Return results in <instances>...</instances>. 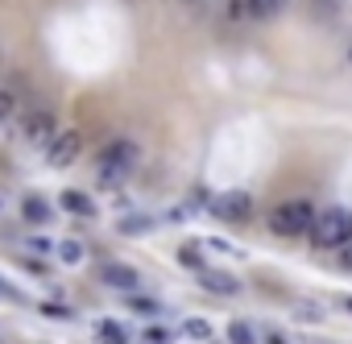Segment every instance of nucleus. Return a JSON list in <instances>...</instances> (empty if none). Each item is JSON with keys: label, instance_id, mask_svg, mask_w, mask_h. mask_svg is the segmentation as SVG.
<instances>
[{"label": "nucleus", "instance_id": "nucleus-11", "mask_svg": "<svg viewBox=\"0 0 352 344\" xmlns=\"http://www.w3.org/2000/svg\"><path fill=\"white\" fill-rule=\"evenodd\" d=\"M21 216H25V224H50V204L38 200V195H25L21 200Z\"/></svg>", "mask_w": 352, "mask_h": 344}, {"label": "nucleus", "instance_id": "nucleus-7", "mask_svg": "<svg viewBox=\"0 0 352 344\" xmlns=\"http://www.w3.org/2000/svg\"><path fill=\"white\" fill-rule=\"evenodd\" d=\"M100 278H104L108 286H116V290H137V286H141L137 270H129V266H120V261H104V266H100Z\"/></svg>", "mask_w": 352, "mask_h": 344}, {"label": "nucleus", "instance_id": "nucleus-15", "mask_svg": "<svg viewBox=\"0 0 352 344\" xmlns=\"http://www.w3.org/2000/svg\"><path fill=\"white\" fill-rule=\"evenodd\" d=\"M54 253H58V261L79 266V261H83V241H58V245H54Z\"/></svg>", "mask_w": 352, "mask_h": 344}, {"label": "nucleus", "instance_id": "nucleus-4", "mask_svg": "<svg viewBox=\"0 0 352 344\" xmlns=\"http://www.w3.org/2000/svg\"><path fill=\"white\" fill-rule=\"evenodd\" d=\"M21 137H25L30 145H50V141L58 137V120H54V112H46V108L25 112V116H21Z\"/></svg>", "mask_w": 352, "mask_h": 344}, {"label": "nucleus", "instance_id": "nucleus-18", "mask_svg": "<svg viewBox=\"0 0 352 344\" xmlns=\"http://www.w3.org/2000/svg\"><path fill=\"white\" fill-rule=\"evenodd\" d=\"M183 332H187L191 340H212V323H208V319H187Z\"/></svg>", "mask_w": 352, "mask_h": 344}, {"label": "nucleus", "instance_id": "nucleus-16", "mask_svg": "<svg viewBox=\"0 0 352 344\" xmlns=\"http://www.w3.org/2000/svg\"><path fill=\"white\" fill-rule=\"evenodd\" d=\"M116 228H120L124 237H141V233H149V228H153V220H149V216H124Z\"/></svg>", "mask_w": 352, "mask_h": 344}, {"label": "nucleus", "instance_id": "nucleus-22", "mask_svg": "<svg viewBox=\"0 0 352 344\" xmlns=\"http://www.w3.org/2000/svg\"><path fill=\"white\" fill-rule=\"evenodd\" d=\"M344 266H348V270H352V249H344Z\"/></svg>", "mask_w": 352, "mask_h": 344}, {"label": "nucleus", "instance_id": "nucleus-21", "mask_svg": "<svg viewBox=\"0 0 352 344\" xmlns=\"http://www.w3.org/2000/svg\"><path fill=\"white\" fill-rule=\"evenodd\" d=\"M265 344H286V340L282 336H265Z\"/></svg>", "mask_w": 352, "mask_h": 344}, {"label": "nucleus", "instance_id": "nucleus-10", "mask_svg": "<svg viewBox=\"0 0 352 344\" xmlns=\"http://www.w3.org/2000/svg\"><path fill=\"white\" fill-rule=\"evenodd\" d=\"M63 208H67L71 216H83V220H91V216H96L91 195H83V191H63Z\"/></svg>", "mask_w": 352, "mask_h": 344}, {"label": "nucleus", "instance_id": "nucleus-8", "mask_svg": "<svg viewBox=\"0 0 352 344\" xmlns=\"http://www.w3.org/2000/svg\"><path fill=\"white\" fill-rule=\"evenodd\" d=\"M199 286L204 290H212V294H241V282L232 278V274H224V270H199Z\"/></svg>", "mask_w": 352, "mask_h": 344}, {"label": "nucleus", "instance_id": "nucleus-1", "mask_svg": "<svg viewBox=\"0 0 352 344\" xmlns=\"http://www.w3.org/2000/svg\"><path fill=\"white\" fill-rule=\"evenodd\" d=\"M319 249H344L348 241H352V212L348 208H323V212H315V224H311V233H307Z\"/></svg>", "mask_w": 352, "mask_h": 344}, {"label": "nucleus", "instance_id": "nucleus-23", "mask_svg": "<svg viewBox=\"0 0 352 344\" xmlns=\"http://www.w3.org/2000/svg\"><path fill=\"white\" fill-rule=\"evenodd\" d=\"M191 5H212V0H191Z\"/></svg>", "mask_w": 352, "mask_h": 344}, {"label": "nucleus", "instance_id": "nucleus-3", "mask_svg": "<svg viewBox=\"0 0 352 344\" xmlns=\"http://www.w3.org/2000/svg\"><path fill=\"white\" fill-rule=\"evenodd\" d=\"M311 224H315V208L307 200H290L270 212V233H278V237H302V233H311Z\"/></svg>", "mask_w": 352, "mask_h": 344}, {"label": "nucleus", "instance_id": "nucleus-2", "mask_svg": "<svg viewBox=\"0 0 352 344\" xmlns=\"http://www.w3.org/2000/svg\"><path fill=\"white\" fill-rule=\"evenodd\" d=\"M137 158H141V149L129 141V137H116V141H108L104 149H100V183H120L124 175H133L137 170Z\"/></svg>", "mask_w": 352, "mask_h": 344}, {"label": "nucleus", "instance_id": "nucleus-13", "mask_svg": "<svg viewBox=\"0 0 352 344\" xmlns=\"http://www.w3.org/2000/svg\"><path fill=\"white\" fill-rule=\"evenodd\" d=\"M179 261L199 274V270H204V241H187V245L179 249Z\"/></svg>", "mask_w": 352, "mask_h": 344}, {"label": "nucleus", "instance_id": "nucleus-12", "mask_svg": "<svg viewBox=\"0 0 352 344\" xmlns=\"http://www.w3.org/2000/svg\"><path fill=\"white\" fill-rule=\"evenodd\" d=\"M96 340L100 344H129V336H124V327L116 319H100L96 323Z\"/></svg>", "mask_w": 352, "mask_h": 344}, {"label": "nucleus", "instance_id": "nucleus-25", "mask_svg": "<svg viewBox=\"0 0 352 344\" xmlns=\"http://www.w3.org/2000/svg\"><path fill=\"white\" fill-rule=\"evenodd\" d=\"M348 307H352V303H348Z\"/></svg>", "mask_w": 352, "mask_h": 344}, {"label": "nucleus", "instance_id": "nucleus-9", "mask_svg": "<svg viewBox=\"0 0 352 344\" xmlns=\"http://www.w3.org/2000/svg\"><path fill=\"white\" fill-rule=\"evenodd\" d=\"M241 9L249 21H270V17H282L290 9V0H241Z\"/></svg>", "mask_w": 352, "mask_h": 344}, {"label": "nucleus", "instance_id": "nucleus-19", "mask_svg": "<svg viewBox=\"0 0 352 344\" xmlns=\"http://www.w3.org/2000/svg\"><path fill=\"white\" fill-rule=\"evenodd\" d=\"M129 303H133L137 311H157V303H153V299H141V294H129Z\"/></svg>", "mask_w": 352, "mask_h": 344}, {"label": "nucleus", "instance_id": "nucleus-24", "mask_svg": "<svg viewBox=\"0 0 352 344\" xmlns=\"http://www.w3.org/2000/svg\"><path fill=\"white\" fill-rule=\"evenodd\" d=\"M348 63H352V46H348Z\"/></svg>", "mask_w": 352, "mask_h": 344}, {"label": "nucleus", "instance_id": "nucleus-6", "mask_svg": "<svg viewBox=\"0 0 352 344\" xmlns=\"http://www.w3.org/2000/svg\"><path fill=\"white\" fill-rule=\"evenodd\" d=\"M212 208H216L220 220H249L253 216V195L249 191H224V195L212 200Z\"/></svg>", "mask_w": 352, "mask_h": 344}, {"label": "nucleus", "instance_id": "nucleus-20", "mask_svg": "<svg viewBox=\"0 0 352 344\" xmlns=\"http://www.w3.org/2000/svg\"><path fill=\"white\" fill-rule=\"evenodd\" d=\"M145 340H153V344H162V340H166V332H162V327H149V332H145Z\"/></svg>", "mask_w": 352, "mask_h": 344}, {"label": "nucleus", "instance_id": "nucleus-14", "mask_svg": "<svg viewBox=\"0 0 352 344\" xmlns=\"http://www.w3.org/2000/svg\"><path fill=\"white\" fill-rule=\"evenodd\" d=\"M228 340H232V344H257V332H253L249 319H232V323H228Z\"/></svg>", "mask_w": 352, "mask_h": 344}, {"label": "nucleus", "instance_id": "nucleus-17", "mask_svg": "<svg viewBox=\"0 0 352 344\" xmlns=\"http://www.w3.org/2000/svg\"><path fill=\"white\" fill-rule=\"evenodd\" d=\"M13 116H17V96L9 87H0V125H9Z\"/></svg>", "mask_w": 352, "mask_h": 344}, {"label": "nucleus", "instance_id": "nucleus-5", "mask_svg": "<svg viewBox=\"0 0 352 344\" xmlns=\"http://www.w3.org/2000/svg\"><path fill=\"white\" fill-rule=\"evenodd\" d=\"M79 153H83V137H79L75 129H71V133H58V137H54V141L46 145V162H50L54 170L71 166V162H75Z\"/></svg>", "mask_w": 352, "mask_h": 344}]
</instances>
